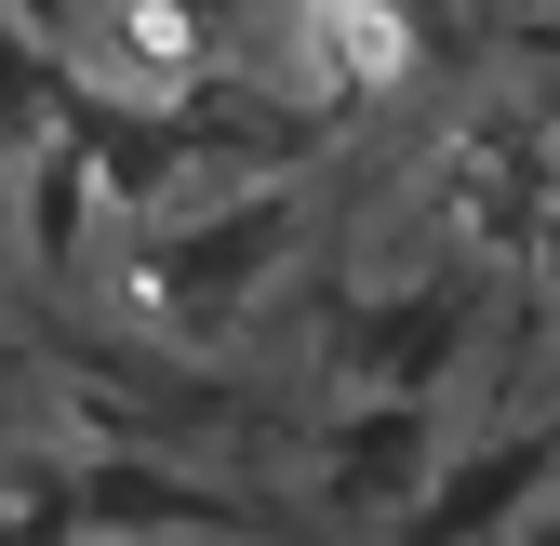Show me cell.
Listing matches in <instances>:
<instances>
[{"instance_id": "cell-3", "label": "cell", "mask_w": 560, "mask_h": 546, "mask_svg": "<svg viewBox=\"0 0 560 546\" xmlns=\"http://www.w3.org/2000/svg\"><path fill=\"white\" fill-rule=\"evenodd\" d=\"M54 520H200V533H228L241 520V494H214V480H174V466H133V453H107L94 480H67L54 494Z\"/></svg>"}, {"instance_id": "cell-4", "label": "cell", "mask_w": 560, "mask_h": 546, "mask_svg": "<svg viewBox=\"0 0 560 546\" xmlns=\"http://www.w3.org/2000/svg\"><path fill=\"white\" fill-rule=\"evenodd\" d=\"M521 494H547V440L534 427H508L467 480H413V533H480V520H508Z\"/></svg>"}, {"instance_id": "cell-2", "label": "cell", "mask_w": 560, "mask_h": 546, "mask_svg": "<svg viewBox=\"0 0 560 546\" xmlns=\"http://www.w3.org/2000/svg\"><path fill=\"white\" fill-rule=\"evenodd\" d=\"M413 480H428V400H374L361 440L320 466V507L334 520H374V507H413Z\"/></svg>"}, {"instance_id": "cell-5", "label": "cell", "mask_w": 560, "mask_h": 546, "mask_svg": "<svg viewBox=\"0 0 560 546\" xmlns=\"http://www.w3.org/2000/svg\"><path fill=\"white\" fill-rule=\"evenodd\" d=\"M0 14H14V27H54V40H67V0H0Z\"/></svg>"}, {"instance_id": "cell-1", "label": "cell", "mask_w": 560, "mask_h": 546, "mask_svg": "<svg viewBox=\"0 0 560 546\" xmlns=\"http://www.w3.org/2000/svg\"><path fill=\"white\" fill-rule=\"evenodd\" d=\"M467 307H480L467 281H441V294H400V307H374L361 333H334V360H347V373H374L387 400H428V387L467 360Z\"/></svg>"}]
</instances>
